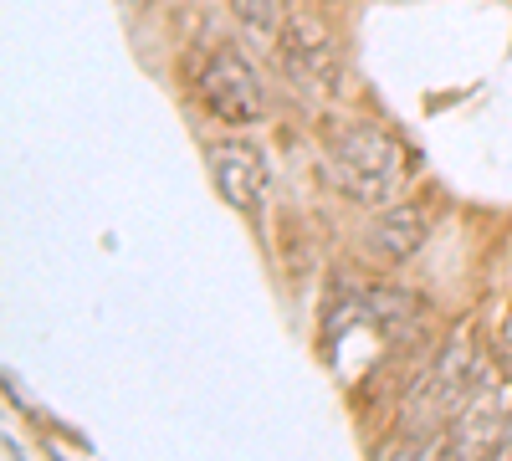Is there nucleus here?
<instances>
[{
  "instance_id": "nucleus-1",
  "label": "nucleus",
  "mask_w": 512,
  "mask_h": 461,
  "mask_svg": "<svg viewBox=\"0 0 512 461\" xmlns=\"http://www.w3.org/2000/svg\"><path fill=\"white\" fill-rule=\"evenodd\" d=\"M492 374L487 349L477 344V323L456 318L446 328V339L431 349L425 369L415 374V385L405 390V410H400V431H420V436H441L456 410L472 400V390Z\"/></svg>"
},
{
  "instance_id": "nucleus-2",
  "label": "nucleus",
  "mask_w": 512,
  "mask_h": 461,
  "mask_svg": "<svg viewBox=\"0 0 512 461\" xmlns=\"http://www.w3.org/2000/svg\"><path fill=\"white\" fill-rule=\"evenodd\" d=\"M323 164H328L333 190L349 195L354 205L384 211V205L405 200L410 154H405V144L390 129H384V123L354 118V123H344V129H333L328 149H323Z\"/></svg>"
},
{
  "instance_id": "nucleus-3",
  "label": "nucleus",
  "mask_w": 512,
  "mask_h": 461,
  "mask_svg": "<svg viewBox=\"0 0 512 461\" xmlns=\"http://www.w3.org/2000/svg\"><path fill=\"white\" fill-rule=\"evenodd\" d=\"M272 52H277V72L303 103H333L344 93V52H338V36L318 11L308 6L292 11Z\"/></svg>"
},
{
  "instance_id": "nucleus-4",
  "label": "nucleus",
  "mask_w": 512,
  "mask_h": 461,
  "mask_svg": "<svg viewBox=\"0 0 512 461\" xmlns=\"http://www.w3.org/2000/svg\"><path fill=\"white\" fill-rule=\"evenodd\" d=\"M190 88H195V98L216 113L221 123H236V129L267 118V88H262V77H256V67L231 47V41L200 47L190 57Z\"/></svg>"
},
{
  "instance_id": "nucleus-5",
  "label": "nucleus",
  "mask_w": 512,
  "mask_h": 461,
  "mask_svg": "<svg viewBox=\"0 0 512 461\" xmlns=\"http://www.w3.org/2000/svg\"><path fill=\"white\" fill-rule=\"evenodd\" d=\"M507 421H512V380L502 369H492L487 380L472 390V400L456 410V421L446 426L451 461H487V451L502 441Z\"/></svg>"
},
{
  "instance_id": "nucleus-6",
  "label": "nucleus",
  "mask_w": 512,
  "mask_h": 461,
  "mask_svg": "<svg viewBox=\"0 0 512 461\" xmlns=\"http://www.w3.org/2000/svg\"><path fill=\"white\" fill-rule=\"evenodd\" d=\"M205 170H210V185L216 195L241 216H256L272 195V164L267 154L246 144V139H216L205 149Z\"/></svg>"
},
{
  "instance_id": "nucleus-7",
  "label": "nucleus",
  "mask_w": 512,
  "mask_h": 461,
  "mask_svg": "<svg viewBox=\"0 0 512 461\" xmlns=\"http://www.w3.org/2000/svg\"><path fill=\"white\" fill-rule=\"evenodd\" d=\"M431 241V211L415 200H395L374 211V221L364 226V251L384 267H400L410 257H420V246Z\"/></svg>"
},
{
  "instance_id": "nucleus-8",
  "label": "nucleus",
  "mask_w": 512,
  "mask_h": 461,
  "mask_svg": "<svg viewBox=\"0 0 512 461\" xmlns=\"http://www.w3.org/2000/svg\"><path fill=\"white\" fill-rule=\"evenodd\" d=\"M364 313L390 344H415L420 328H425V303L415 298V292H400V287H374Z\"/></svg>"
},
{
  "instance_id": "nucleus-9",
  "label": "nucleus",
  "mask_w": 512,
  "mask_h": 461,
  "mask_svg": "<svg viewBox=\"0 0 512 461\" xmlns=\"http://www.w3.org/2000/svg\"><path fill=\"white\" fill-rule=\"evenodd\" d=\"M226 6H231L236 26L246 36H256L262 47H277V36L287 31V16H292L287 0H226Z\"/></svg>"
},
{
  "instance_id": "nucleus-10",
  "label": "nucleus",
  "mask_w": 512,
  "mask_h": 461,
  "mask_svg": "<svg viewBox=\"0 0 512 461\" xmlns=\"http://www.w3.org/2000/svg\"><path fill=\"white\" fill-rule=\"evenodd\" d=\"M374 461H451L446 431L441 436H420V431H395L390 441L374 446Z\"/></svg>"
},
{
  "instance_id": "nucleus-11",
  "label": "nucleus",
  "mask_w": 512,
  "mask_h": 461,
  "mask_svg": "<svg viewBox=\"0 0 512 461\" xmlns=\"http://www.w3.org/2000/svg\"><path fill=\"white\" fill-rule=\"evenodd\" d=\"M492 349H497V369L512 380V308H507L502 323H497V344H492Z\"/></svg>"
},
{
  "instance_id": "nucleus-12",
  "label": "nucleus",
  "mask_w": 512,
  "mask_h": 461,
  "mask_svg": "<svg viewBox=\"0 0 512 461\" xmlns=\"http://www.w3.org/2000/svg\"><path fill=\"white\" fill-rule=\"evenodd\" d=\"M487 461H512V421H507V431H502V441L487 451Z\"/></svg>"
}]
</instances>
